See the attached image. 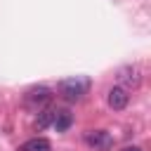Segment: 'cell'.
I'll return each mask as SVG.
<instances>
[{
	"mask_svg": "<svg viewBox=\"0 0 151 151\" xmlns=\"http://www.w3.org/2000/svg\"><path fill=\"white\" fill-rule=\"evenodd\" d=\"M123 151H142V149H139V146H125Z\"/></svg>",
	"mask_w": 151,
	"mask_h": 151,
	"instance_id": "obj_9",
	"label": "cell"
},
{
	"mask_svg": "<svg viewBox=\"0 0 151 151\" xmlns=\"http://www.w3.org/2000/svg\"><path fill=\"white\" fill-rule=\"evenodd\" d=\"M40 116H38V123H35V127L38 130H45V127H50L52 123H54V113H57V109H42V111H38Z\"/></svg>",
	"mask_w": 151,
	"mask_h": 151,
	"instance_id": "obj_7",
	"label": "cell"
},
{
	"mask_svg": "<svg viewBox=\"0 0 151 151\" xmlns=\"http://www.w3.org/2000/svg\"><path fill=\"white\" fill-rule=\"evenodd\" d=\"M120 78H123V83H127V85H132V87H137L139 85V68H123L120 71Z\"/></svg>",
	"mask_w": 151,
	"mask_h": 151,
	"instance_id": "obj_8",
	"label": "cell"
},
{
	"mask_svg": "<svg viewBox=\"0 0 151 151\" xmlns=\"http://www.w3.org/2000/svg\"><path fill=\"white\" fill-rule=\"evenodd\" d=\"M19 151H52V144L45 137H33L19 146Z\"/></svg>",
	"mask_w": 151,
	"mask_h": 151,
	"instance_id": "obj_6",
	"label": "cell"
},
{
	"mask_svg": "<svg viewBox=\"0 0 151 151\" xmlns=\"http://www.w3.org/2000/svg\"><path fill=\"white\" fill-rule=\"evenodd\" d=\"M87 92V80L83 78H66L59 83V94L66 101H80Z\"/></svg>",
	"mask_w": 151,
	"mask_h": 151,
	"instance_id": "obj_1",
	"label": "cell"
},
{
	"mask_svg": "<svg viewBox=\"0 0 151 151\" xmlns=\"http://www.w3.org/2000/svg\"><path fill=\"white\" fill-rule=\"evenodd\" d=\"M52 90L50 87H45V85H38V87H31L26 94H24V104L28 106V109H33V111H42V109H47L50 106V101H52Z\"/></svg>",
	"mask_w": 151,
	"mask_h": 151,
	"instance_id": "obj_2",
	"label": "cell"
},
{
	"mask_svg": "<svg viewBox=\"0 0 151 151\" xmlns=\"http://www.w3.org/2000/svg\"><path fill=\"white\" fill-rule=\"evenodd\" d=\"M83 139H85V144L90 149H97V151H106L113 144V139H111V134L106 130H87Z\"/></svg>",
	"mask_w": 151,
	"mask_h": 151,
	"instance_id": "obj_3",
	"label": "cell"
},
{
	"mask_svg": "<svg viewBox=\"0 0 151 151\" xmlns=\"http://www.w3.org/2000/svg\"><path fill=\"white\" fill-rule=\"evenodd\" d=\"M127 101H130V94H127V90L120 87V85H116V87H111V90L106 92V104H109L113 111H123V109L127 106Z\"/></svg>",
	"mask_w": 151,
	"mask_h": 151,
	"instance_id": "obj_4",
	"label": "cell"
},
{
	"mask_svg": "<svg viewBox=\"0 0 151 151\" xmlns=\"http://www.w3.org/2000/svg\"><path fill=\"white\" fill-rule=\"evenodd\" d=\"M54 130L57 132H66L71 125H73V113L68 111V109H61V111H57L54 113Z\"/></svg>",
	"mask_w": 151,
	"mask_h": 151,
	"instance_id": "obj_5",
	"label": "cell"
}]
</instances>
